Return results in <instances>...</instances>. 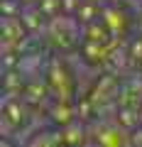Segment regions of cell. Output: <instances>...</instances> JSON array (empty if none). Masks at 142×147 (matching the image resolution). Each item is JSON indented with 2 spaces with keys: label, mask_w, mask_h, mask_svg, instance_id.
Returning a JSON list of instances; mask_svg holds the SVG:
<instances>
[{
  "label": "cell",
  "mask_w": 142,
  "mask_h": 147,
  "mask_svg": "<svg viewBox=\"0 0 142 147\" xmlns=\"http://www.w3.org/2000/svg\"><path fill=\"white\" fill-rule=\"evenodd\" d=\"M96 147H132V132L120 123H100L93 132Z\"/></svg>",
  "instance_id": "obj_1"
},
{
  "label": "cell",
  "mask_w": 142,
  "mask_h": 147,
  "mask_svg": "<svg viewBox=\"0 0 142 147\" xmlns=\"http://www.w3.org/2000/svg\"><path fill=\"white\" fill-rule=\"evenodd\" d=\"M132 147H142V127H137V132H132Z\"/></svg>",
  "instance_id": "obj_2"
},
{
  "label": "cell",
  "mask_w": 142,
  "mask_h": 147,
  "mask_svg": "<svg viewBox=\"0 0 142 147\" xmlns=\"http://www.w3.org/2000/svg\"><path fill=\"white\" fill-rule=\"evenodd\" d=\"M83 3H96V5H103V3H108V0H83Z\"/></svg>",
  "instance_id": "obj_3"
},
{
  "label": "cell",
  "mask_w": 142,
  "mask_h": 147,
  "mask_svg": "<svg viewBox=\"0 0 142 147\" xmlns=\"http://www.w3.org/2000/svg\"><path fill=\"white\" fill-rule=\"evenodd\" d=\"M3 147H15V145H10V140H5V142H3Z\"/></svg>",
  "instance_id": "obj_4"
}]
</instances>
